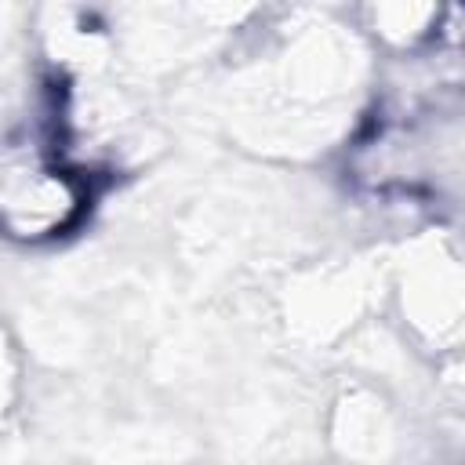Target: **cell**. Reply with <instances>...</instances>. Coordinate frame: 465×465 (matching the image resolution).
<instances>
[{"label": "cell", "instance_id": "cell-2", "mask_svg": "<svg viewBox=\"0 0 465 465\" xmlns=\"http://www.w3.org/2000/svg\"><path fill=\"white\" fill-rule=\"evenodd\" d=\"M367 29H374L378 40L389 47H418L425 40L440 36L443 7H421V4H378L367 7Z\"/></svg>", "mask_w": 465, "mask_h": 465}, {"label": "cell", "instance_id": "cell-1", "mask_svg": "<svg viewBox=\"0 0 465 465\" xmlns=\"http://www.w3.org/2000/svg\"><path fill=\"white\" fill-rule=\"evenodd\" d=\"M91 207V182L62 153L40 145V134L7 142L0 163V222L7 240L44 247L73 232Z\"/></svg>", "mask_w": 465, "mask_h": 465}]
</instances>
